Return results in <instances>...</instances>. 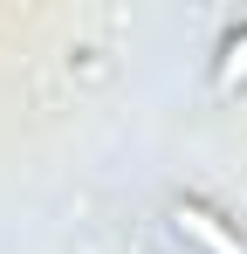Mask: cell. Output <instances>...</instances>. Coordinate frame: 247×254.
<instances>
[{
	"instance_id": "6da1fadb",
	"label": "cell",
	"mask_w": 247,
	"mask_h": 254,
	"mask_svg": "<svg viewBox=\"0 0 247 254\" xmlns=\"http://www.w3.org/2000/svg\"><path fill=\"white\" fill-rule=\"evenodd\" d=\"M172 227H179V234H192L206 254H247L241 234H227V227H220V213H206L199 199H179V206H172Z\"/></svg>"
},
{
	"instance_id": "7a4b0ae2",
	"label": "cell",
	"mask_w": 247,
	"mask_h": 254,
	"mask_svg": "<svg viewBox=\"0 0 247 254\" xmlns=\"http://www.w3.org/2000/svg\"><path fill=\"white\" fill-rule=\"evenodd\" d=\"M241 76H247V28L227 42V55H220V89H234Z\"/></svg>"
}]
</instances>
